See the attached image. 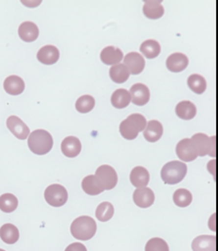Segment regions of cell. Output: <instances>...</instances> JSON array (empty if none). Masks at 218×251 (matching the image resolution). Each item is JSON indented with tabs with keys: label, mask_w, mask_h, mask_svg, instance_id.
<instances>
[{
	"label": "cell",
	"mask_w": 218,
	"mask_h": 251,
	"mask_svg": "<svg viewBox=\"0 0 218 251\" xmlns=\"http://www.w3.org/2000/svg\"><path fill=\"white\" fill-rule=\"evenodd\" d=\"M28 147L36 155H45L51 151L53 146L52 137L44 129H36L28 136Z\"/></svg>",
	"instance_id": "1"
},
{
	"label": "cell",
	"mask_w": 218,
	"mask_h": 251,
	"mask_svg": "<svg viewBox=\"0 0 218 251\" xmlns=\"http://www.w3.org/2000/svg\"><path fill=\"white\" fill-rule=\"evenodd\" d=\"M71 231L73 237L78 240H90L96 234L97 223L91 217L82 216L73 221Z\"/></svg>",
	"instance_id": "2"
},
{
	"label": "cell",
	"mask_w": 218,
	"mask_h": 251,
	"mask_svg": "<svg viewBox=\"0 0 218 251\" xmlns=\"http://www.w3.org/2000/svg\"><path fill=\"white\" fill-rule=\"evenodd\" d=\"M147 126L145 117L141 114L130 115L120 124V133L126 140H134Z\"/></svg>",
	"instance_id": "3"
},
{
	"label": "cell",
	"mask_w": 218,
	"mask_h": 251,
	"mask_svg": "<svg viewBox=\"0 0 218 251\" xmlns=\"http://www.w3.org/2000/svg\"><path fill=\"white\" fill-rule=\"evenodd\" d=\"M187 166L181 161H170L165 164L161 170V178L167 185H176L186 177Z\"/></svg>",
	"instance_id": "4"
},
{
	"label": "cell",
	"mask_w": 218,
	"mask_h": 251,
	"mask_svg": "<svg viewBox=\"0 0 218 251\" xmlns=\"http://www.w3.org/2000/svg\"><path fill=\"white\" fill-rule=\"evenodd\" d=\"M191 141L197 149V156L216 157V136L208 137L204 133H197L192 136Z\"/></svg>",
	"instance_id": "5"
},
{
	"label": "cell",
	"mask_w": 218,
	"mask_h": 251,
	"mask_svg": "<svg viewBox=\"0 0 218 251\" xmlns=\"http://www.w3.org/2000/svg\"><path fill=\"white\" fill-rule=\"evenodd\" d=\"M44 197L46 201L52 207L63 206L69 198L68 191L61 185L53 184L45 189Z\"/></svg>",
	"instance_id": "6"
},
{
	"label": "cell",
	"mask_w": 218,
	"mask_h": 251,
	"mask_svg": "<svg viewBox=\"0 0 218 251\" xmlns=\"http://www.w3.org/2000/svg\"><path fill=\"white\" fill-rule=\"evenodd\" d=\"M95 176L98 180L104 190H111L117 185V174L115 169L109 165H101L97 168Z\"/></svg>",
	"instance_id": "7"
},
{
	"label": "cell",
	"mask_w": 218,
	"mask_h": 251,
	"mask_svg": "<svg viewBox=\"0 0 218 251\" xmlns=\"http://www.w3.org/2000/svg\"><path fill=\"white\" fill-rule=\"evenodd\" d=\"M176 154L178 157L184 162H190L197 157V152L191 139L181 140L176 146Z\"/></svg>",
	"instance_id": "8"
},
{
	"label": "cell",
	"mask_w": 218,
	"mask_h": 251,
	"mask_svg": "<svg viewBox=\"0 0 218 251\" xmlns=\"http://www.w3.org/2000/svg\"><path fill=\"white\" fill-rule=\"evenodd\" d=\"M7 126L11 133L19 140H25L29 136V127L16 115H11L7 119Z\"/></svg>",
	"instance_id": "9"
},
{
	"label": "cell",
	"mask_w": 218,
	"mask_h": 251,
	"mask_svg": "<svg viewBox=\"0 0 218 251\" xmlns=\"http://www.w3.org/2000/svg\"><path fill=\"white\" fill-rule=\"evenodd\" d=\"M124 65L129 71V74L137 75L145 70V60L139 52H128L124 57Z\"/></svg>",
	"instance_id": "10"
},
{
	"label": "cell",
	"mask_w": 218,
	"mask_h": 251,
	"mask_svg": "<svg viewBox=\"0 0 218 251\" xmlns=\"http://www.w3.org/2000/svg\"><path fill=\"white\" fill-rule=\"evenodd\" d=\"M133 201L136 205L141 208H148L155 201V193L151 188H136L133 193Z\"/></svg>",
	"instance_id": "11"
},
{
	"label": "cell",
	"mask_w": 218,
	"mask_h": 251,
	"mask_svg": "<svg viewBox=\"0 0 218 251\" xmlns=\"http://www.w3.org/2000/svg\"><path fill=\"white\" fill-rule=\"evenodd\" d=\"M128 92L130 94L131 101L138 106L145 105L150 100V90L145 84H133Z\"/></svg>",
	"instance_id": "12"
},
{
	"label": "cell",
	"mask_w": 218,
	"mask_h": 251,
	"mask_svg": "<svg viewBox=\"0 0 218 251\" xmlns=\"http://www.w3.org/2000/svg\"><path fill=\"white\" fill-rule=\"evenodd\" d=\"M189 60L183 52L171 53L166 60V66L171 73H181L187 69Z\"/></svg>",
	"instance_id": "13"
},
{
	"label": "cell",
	"mask_w": 218,
	"mask_h": 251,
	"mask_svg": "<svg viewBox=\"0 0 218 251\" xmlns=\"http://www.w3.org/2000/svg\"><path fill=\"white\" fill-rule=\"evenodd\" d=\"M59 56V50L53 45H45L37 53L38 60L44 65H52L57 62Z\"/></svg>",
	"instance_id": "14"
},
{
	"label": "cell",
	"mask_w": 218,
	"mask_h": 251,
	"mask_svg": "<svg viewBox=\"0 0 218 251\" xmlns=\"http://www.w3.org/2000/svg\"><path fill=\"white\" fill-rule=\"evenodd\" d=\"M82 150V144L77 137L69 136L63 140L61 151L68 157H77Z\"/></svg>",
	"instance_id": "15"
},
{
	"label": "cell",
	"mask_w": 218,
	"mask_h": 251,
	"mask_svg": "<svg viewBox=\"0 0 218 251\" xmlns=\"http://www.w3.org/2000/svg\"><path fill=\"white\" fill-rule=\"evenodd\" d=\"M19 37L24 42H32L36 41L40 35L38 25L33 22L26 21L22 23L18 29Z\"/></svg>",
	"instance_id": "16"
},
{
	"label": "cell",
	"mask_w": 218,
	"mask_h": 251,
	"mask_svg": "<svg viewBox=\"0 0 218 251\" xmlns=\"http://www.w3.org/2000/svg\"><path fill=\"white\" fill-rule=\"evenodd\" d=\"M123 52L115 46L105 47L100 52V59L105 65H117L123 59Z\"/></svg>",
	"instance_id": "17"
},
{
	"label": "cell",
	"mask_w": 218,
	"mask_h": 251,
	"mask_svg": "<svg viewBox=\"0 0 218 251\" xmlns=\"http://www.w3.org/2000/svg\"><path fill=\"white\" fill-rule=\"evenodd\" d=\"M217 238L213 235H200L192 242L193 251H216Z\"/></svg>",
	"instance_id": "18"
},
{
	"label": "cell",
	"mask_w": 218,
	"mask_h": 251,
	"mask_svg": "<svg viewBox=\"0 0 218 251\" xmlns=\"http://www.w3.org/2000/svg\"><path fill=\"white\" fill-rule=\"evenodd\" d=\"M163 135V126L157 120H150L145 129L144 130V137L150 143H156Z\"/></svg>",
	"instance_id": "19"
},
{
	"label": "cell",
	"mask_w": 218,
	"mask_h": 251,
	"mask_svg": "<svg viewBox=\"0 0 218 251\" xmlns=\"http://www.w3.org/2000/svg\"><path fill=\"white\" fill-rule=\"evenodd\" d=\"M130 182L137 188H145L150 180V174L145 168L137 166L130 173Z\"/></svg>",
	"instance_id": "20"
},
{
	"label": "cell",
	"mask_w": 218,
	"mask_h": 251,
	"mask_svg": "<svg viewBox=\"0 0 218 251\" xmlns=\"http://www.w3.org/2000/svg\"><path fill=\"white\" fill-rule=\"evenodd\" d=\"M164 7L161 1L158 0H146L144 5V14L147 18L156 20L159 19L164 14Z\"/></svg>",
	"instance_id": "21"
},
{
	"label": "cell",
	"mask_w": 218,
	"mask_h": 251,
	"mask_svg": "<svg viewBox=\"0 0 218 251\" xmlns=\"http://www.w3.org/2000/svg\"><path fill=\"white\" fill-rule=\"evenodd\" d=\"M4 89L8 94L17 96L24 92V82L17 75H11L4 81Z\"/></svg>",
	"instance_id": "22"
},
{
	"label": "cell",
	"mask_w": 218,
	"mask_h": 251,
	"mask_svg": "<svg viewBox=\"0 0 218 251\" xmlns=\"http://www.w3.org/2000/svg\"><path fill=\"white\" fill-rule=\"evenodd\" d=\"M20 233L17 227H15L13 224L6 223L0 228V238L4 243L8 245L15 244L19 240Z\"/></svg>",
	"instance_id": "23"
},
{
	"label": "cell",
	"mask_w": 218,
	"mask_h": 251,
	"mask_svg": "<svg viewBox=\"0 0 218 251\" xmlns=\"http://www.w3.org/2000/svg\"><path fill=\"white\" fill-rule=\"evenodd\" d=\"M175 113L181 119L190 120L197 115V107L191 101L184 100L176 105Z\"/></svg>",
	"instance_id": "24"
},
{
	"label": "cell",
	"mask_w": 218,
	"mask_h": 251,
	"mask_svg": "<svg viewBox=\"0 0 218 251\" xmlns=\"http://www.w3.org/2000/svg\"><path fill=\"white\" fill-rule=\"evenodd\" d=\"M82 188L86 194L91 196L98 195L104 191V188L95 176H88L83 178Z\"/></svg>",
	"instance_id": "25"
},
{
	"label": "cell",
	"mask_w": 218,
	"mask_h": 251,
	"mask_svg": "<svg viewBox=\"0 0 218 251\" xmlns=\"http://www.w3.org/2000/svg\"><path fill=\"white\" fill-rule=\"evenodd\" d=\"M130 101V94L128 90L125 88H119L115 90L111 98V102L116 109H124L129 105Z\"/></svg>",
	"instance_id": "26"
},
{
	"label": "cell",
	"mask_w": 218,
	"mask_h": 251,
	"mask_svg": "<svg viewBox=\"0 0 218 251\" xmlns=\"http://www.w3.org/2000/svg\"><path fill=\"white\" fill-rule=\"evenodd\" d=\"M129 71L124 64H117L110 69V77L116 84H123L129 78Z\"/></svg>",
	"instance_id": "27"
},
{
	"label": "cell",
	"mask_w": 218,
	"mask_h": 251,
	"mask_svg": "<svg viewBox=\"0 0 218 251\" xmlns=\"http://www.w3.org/2000/svg\"><path fill=\"white\" fill-rule=\"evenodd\" d=\"M140 50L145 57L152 59L158 56V54L161 52V47L159 42L155 40H147L142 43Z\"/></svg>",
	"instance_id": "28"
},
{
	"label": "cell",
	"mask_w": 218,
	"mask_h": 251,
	"mask_svg": "<svg viewBox=\"0 0 218 251\" xmlns=\"http://www.w3.org/2000/svg\"><path fill=\"white\" fill-rule=\"evenodd\" d=\"M188 87L196 94H202L207 87V83L204 77L199 74H192L187 79Z\"/></svg>",
	"instance_id": "29"
},
{
	"label": "cell",
	"mask_w": 218,
	"mask_h": 251,
	"mask_svg": "<svg viewBox=\"0 0 218 251\" xmlns=\"http://www.w3.org/2000/svg\"><path fill=\"white\" fill-rule=\"evenodd\" d=\"M114 214H115L114 205L109 201H104L102 203H100L96 210V217L101 222H106L111 220L114 217Z\"/></svg>",
	"instance_id": "30"
},
{
	"label": "cell",
	"mask_w": 218,
	"mask_h": 251,
	"mask_svg": "<svg viewBox=\"0 0 218 251\" xmlns=\"http://www.w3.org/2000/svg\"><path fill=\"white\" fill-rule=\"evenodd\" d=\"M18 207V200L11 193L0 196V210L4 213H11Z\"/></svg>",
	"instance_id": "31"
},
{
	"label": "cell",
	"mask_w": 218,
	"mask_h": 251,
	"mask_svg": "<svg viewBox=\"0 0 218 251\" xmlns=\"http://www.w3.org/2000/svg\"><path fill=\"white\" fill-rule=\"evenodd\" d=\"M173 201L179 207H187L192 202V194L186 188H179L173 193Z\"/></svg>",
	"instance_id": "32"
},
{
	"label": "cell",
	"mask_w": 218,
	"mask_h": 251,
	"mask_svg": "<svg viewBox=\"0 0 218 251\" xmlns=\"http://www.w3.org/2000/svg\"><path fill=\"white\" fill-rule=\"evenodd\" d=\"M76 110L81 114H87L91 112L95 107V99L90 95H83L76 101Z\"/></svg>",
	"instance_id": "33"
},
{
	"label": "cell",
	"mask_w": 218,
	"mask_h": 251,
	"mask_svg": "<svg viewBox=\"0 0 218 251\" xmlns=\"http://www.w3.org/2000/svg\"><path fill=\"white\" fill-rule=\"evenodd\" d=\"M145 251H170L166 241L155 237L147 242Z\"/></svg>",
	"instance_id": "34"
},
{
	"label": "cell",
	"mask_w": 218,
	"mask_h": 251,
	"mask_svg": "<svg viewBox=\"0 0 218 251\" xmlns=\"http://www.w3.org/2000/svg\"><path fill=\"white\" fill-rule=\"evenodd\" d=\"M65 251H87L85 246L81 243H73L70 245Z\"/></svg>",
	"instance_id": "35"
},
{
	"label": "cell",
	"mask_w": 218,
	"mask_h": 251,
	"mask_svg": "<svg viewBox=\"0 0 218 251\" xmlns=\"http://www.w3.org/2000/svg\"><path fill=\"white\" fill-rule=\"evenodd\" d=\"M0 251H4V250H1V249H0Z\"/></svg>",
	"instance_id": "36"
}]
</instances>
